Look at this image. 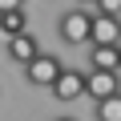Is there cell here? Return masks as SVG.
Here are the masks:
<instances>
[{"label":"cell","mask_w":121,"mask_h":121,"mask_svg":"<svg viewBox=\"0 0 121 121\" xmlns=\"http://www.w3.org/2000/svg\"><path fill=\"white\" fill-rule=\"evenodd\" d=\"M117 73H121V65H117Z\"/></svg>","instance_id":"obj_13"},{"label":"cell","mask_w":121,"mask_h":121,"mask_svg":"<svg viewBox=\"0 0 121 121\" xmlns=\"http://www.w3.org/2000/svg\"><path fill=\"white\" fill-rule=\"evenodd\" d=\"M89 65H97V69H117V65H121V44H89Z\"/></svg>","instance_id":"obj_7"},{"label":"cell","mask_w":121,"mask_h":121,"mask_svg":"<svg viewBox=\"0 0 121 121\" xmlns=\"http://www.w3.org/2000/svg\"><path fill=\"white\" fill-rule=\"evenodd\" d=\"M56 32H60L65 44H89V40H93V12H89L85 4L73 8V12H65L60 24H56Z\"/></svg>","instance_id":"obj_1"},{"label":"cell","mask_w":121,"mask_h":121,"mask_svg":"<svg viewBox=\"0 0 121 121\" xmlns=\"http://www.w3.org/2000/svg\"><path fill=\"white\" fill-rule=\"evenodd\" d=\"M60 69H65V65H60L52 52H48V56H44V52H36L28 65H24V77H28L32 85H40V89H52V81L60 77Z\"/></svg>","instance_id":"obj_3"},{"label":"cell","mask_w":121,"mask_h":121,"mask_svg":"<svg viewBox=\"0 0 121 121\" xmlns=\"http://www.w3.org/2000/svg\"><path fill=\"white\" fill-rule=\"evenodd\" d=\"M89 44H121V12H97L93 8V40Z\"/></svg>","instance_id":"obj_4"},{"label":"cell","mask_w":121,"mask_h":121,"mask_svg":"<svg viewBox=\"0 0 121 121\" xmlns=\"http://www.w3.org/2000/svg\"><path fill=\"white\" fill-rule=\"evenodd\" d=\"M24 28H28V12H24V4L0 12V32H4V36H16V32H24Z\"/></svg>","instance_id":"obj_8"},{"label":"cell","mask_w":121,"mask_h":121,"mask_svg":"<svg viewBox=\"0 0 121 121\" xmlns=\"http://www.w3.org/2000/svg\"><path fill=\"white\" fill-rule=\"evenodd\" d=\"M97 121H121V89L97 101Z\"/></svg>","instance_id":"obj_9"},{"label":"cell","mask_w":121,"mask_h":121,"mask_svg":"<svg viewBox=\"0 0 121 121\" xmlns=\"http://www.w3.org/2000/svg\"><path fill=\"white\" fill-rule=\"evenodd\" d=\"M24 0H0V12H8V8H20Z\"/></svg>","instance_id":"obj_11"},{"label":"cell","mask_w":121,"mask_h":121,"mask_svg":"<svg viewBox=\"0 0 121 121\" xmlns=\"http://www.w3.org/2000/svg\"><path fill=\"white\" fill-rule=\"evenodd\" d=\"M97 12H121V0H93Z\"/></svg>","instance_id":"obj_10"},{"label":"cell","mask_w":121,"mask_h":121,"mask_svg":"<svg viewBox=\"0 0 121 121\" xmlns=\"http://www.w3.org/2000/svg\"><path fill=\"white\" fill-rule=\"evenodd\" d=\"M81 4H93V0H81Z\"/></svg>","instance_id":"obj_12"},{"label":"cell","mask_w":121,"mask_h":121,"mask_svg":"<svg viewBox=\"0 0 121 121\" xmlns=\"http://www.w3.org/2000/svg\"><path fill=\"white\" fill-rule=\"evenodd\" d=\"M117 89H121V73H117V69H97V65H89V73H85V97L101 101V97H109V93H117Z\"/></svg>","instance_id":"obj_2"},{"label":"cell","mask_w":121,"mask_h":121,"mask_svg":"<svg viewBox=\"0 0 121 121\" xmlns=\"http://www.w3.org/2000/svg\"><path fill=\"white\" fill-rule=\"evenodd\" d=\"M81 93H85V73L73 69V65H65L60 77L52 81V97H56V101H77Z\"/></svg>","instance_id":"obj_5"},{"label":"cell","mask_w":121,"mask_h":121,"mask_svg":"<svg viewBox=\"0 0 121 121\" xmlns=\"http://www.w3.org/2000/svg\"><path fill=\"white\" fill-rule=\"evenodd\" d=\"M4 52H8V60L12 65H28V60L40 52L36 48V40H32V32L24 28V32H16V36H8V44H4Z\"/></svg>","instance_id":"obj_6"}]
</instances>
